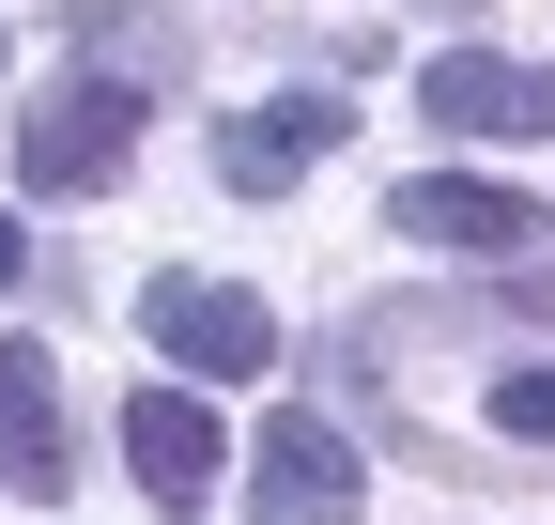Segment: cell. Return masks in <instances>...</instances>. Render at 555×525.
<instances>
[{
	"label": "cell",
	"mask_w": 555,
	"mask_h": 525,
	"mask_svg": "<svg viewBox=\"0 0 555 525\" xmlns=\"http://www.w3.org/2000/svg\"><path fill=\"white\" fill-rule=\"evenodd\" d=\"M416 124H433V140H555V62L448 47L433 78H416Z\"/></svg>",
	"instance_id": "5b68a950"
},
{
	"label": "cell",
	"mask_w": 555,
	"mask_h": 525,
	"mask_svg": "<svg viewBox=\"0 0 555 525\" xmlns=\"http://www.w3.org/2000/svg\"><path fill=\"white\" fill-rule=\"evenodd\" d=\"M124 464H139V495H155V510H201V495H217V464H232V433H217L201 386H139V402H124Z\"/></svg>",
	"instance_id": "8992f818"
},
{
	"label": "cell",
	"mask_w": 555,
	"mask_h": 525,
	"mask_svg": "<svg viewBox=\"0 0 555 525\" xmlns=\"http://www.w3.org/2000/svg\"><path fill=\"white\" fill-rule=\"evenodd\" d=\"M247 495H262V525H356V510H371L339 418H309V402H278V418L247 433Z\"/></svg>",
	"instance_id": "277c9868"
},
{
	"label": "cell",
	"mask_w": 555,
	"mask_h": 525,
	"mask_svg": "<svg viewBox=\"0 0 555 525\" xmlns=\"http://www.w3.org/2000/svg\"><path fill=\"white\" fill-rule=\"evenodd\" d=\"M339 140V93H278V108H232L217 124V185L232 202H278V185H309V155Z\"/></svg>",
	"instance_id": "52a82bcc"
},
{
	"label": "cell",
	"mask_w": 555,
	"mask_h": 525,
	"mask_svg": "<svg viewBox=\"0 0 555 525\" xmlns=\"http://www.w3.org/2000/svg\"><path fill=\"white\" fill-rule=\"evenodd\" d=\"M16 262H31V232H16V202H0V294H16Z\"/></svg>",
	"instance_id": "30bf717a"
},
{
	"label": "cell",
	"mask_w": 555,
	"mask_h": 525,
	"mask_svg": "<svg viewBox=\"0 0 555 525\" xmlns=\"http://www.w3.org/2000/svg\"><path fill=\"white\" fill-rule=\"evenodd\" d=\"M494 418H509L525 448H555V371H509V386H494Z\"/></svg>",
	"instance_id": "9c48e42d"
},
{
	"label": "cell",
	"mask_w": 555,
	"mask_h": 525,
	"mask_svg": "<svg viewBox=\"0 0 555 525\" xmlns=\"http://www.w3.org/2000/svg\"><path fill=\"white\" fill-rule=\"evenodd\" d=\"M62 371H47V341H0V495H62Z\"/></svg>",
	"instance_id": "ba28073f"
},
{
	"label": "cell",
	"mask_w": 555,
	"mask_h": 525,
	"mask_svg": "<svg viewBox=\"0 0 555 525\" xmlns=\"http://www.w3.org/2000/svg\"><path fill=\"white\" fill-rule=\"evenodd\" d=\"M139 155V78H108V62H78V78H47L16 108V185L31 202H108Z\"/></svg>",
	"instance_id": "6da1fadb"
},
{
	"label": "cell",
	"mask_w": 555,
	"mask_h": 525,
	"mask_svg": "<svg viewBox=\"0 0 555 525\" xmlns=\"http://www.w3.org/2000/svg\"><path fill=\"white\" fill-rule=\"evenodd\" d=\"M448 16H478V0H448Z\"/></svg>",
	"instance_id": "8fae6325"
},
{
	"label": "cell",
	"mask_w": 555,
	"mask_h": 525,
	"mask_svg": "<svg viewBox=\"0 0 555 525\" xmlns=\"http://www.w3.org/2000/svg\"><path fill=\"white\" fill-rule=\"evenodd\" d=\"M386 232L401 247H463V262H540V202L494 170H401L386 185Z\"/></svg>",
	"instance_id": "3957f363"
},
{
	"label": "cell",
	"mask_w": 555,
	"mask_h": 525,
	"mask_svg": "<svg viewBox=\"0 0 555 525\" xmlns=\"http://www.w3.org/2000/svg\"><path fill=\"white\" fill-rule=\"evenodd\" d=\"M139 341H155L185 386H262V371H278V309H262L247 279L170 262V279H139Z\"/></svg>",
	"instance_id": "7a4b0ae2"
}]
</instances>
